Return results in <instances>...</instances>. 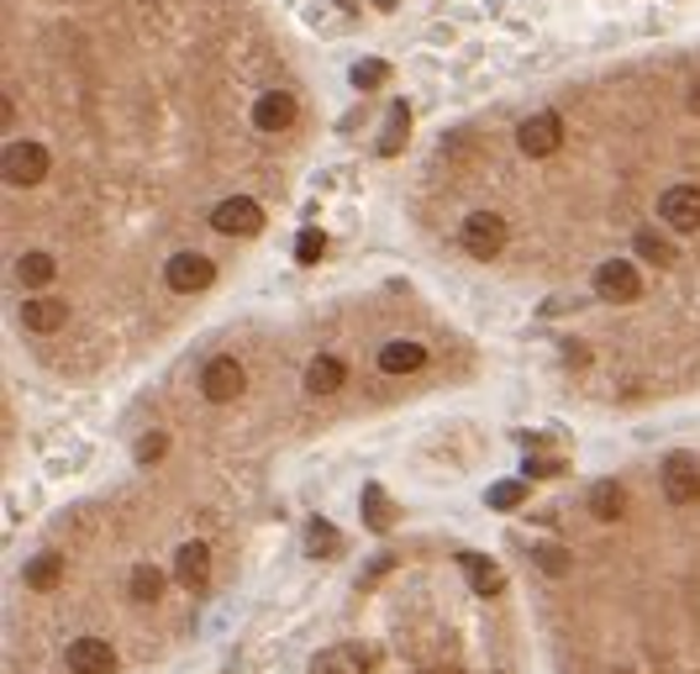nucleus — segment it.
<instances>
[{
  "label": "nucleus",
  "mask_w": 700,
  "mask_h": 674,
  "mask_svg": "<svg viewBox=\"0 0 700 674\" xmlns=\"http://www.w3.org/2000/svg\"><path fill=\"white\" fill-rule=\"evenodd\" d=\"M48 169H54L48 148H43V142H27V137L5 142V153H0V174H5V185H16V190L43 185V180H48Z\"/></svg>",
  "instance_id": "1"
},
{
  "label": "nucleus",
  "mask_w": 700,
  "mask_h": 674,
  "mask_svg": "<svg viewBox=\"0 0 700 674\" xmlns=\"http://www.w3.org/2000/svg\"><path fill=\"white\" fill-rule=\"evenodd\" d=\"M458 243L469 259H495L501 248H506V221L495 212H474L463 216V227H458Z\"/></svg>",
  "instance_id": "2"
},
{
  "label": "nucleus",
  "mask_w": 700,
  "mask_h": 674,
  "mask_svg": "<svg viewBox=\"0 0 700 674\" xmlns=\"http://www.w3.org/2000/svg\"><path fill=\"white\" fill-rule=\"evenodd\" d=\"M595 296L611 300V306H627V300L643 296V279L632 270V259H606V264L595 270Z\"/></svg>",
  "instance_id": "3"
},
{
  "label": "nucleus",
  "mask_w": 700,
  "mask_h": 674,
  "mask_svg": "<svg viewBox=\"0 0 700 674\" xmlns=\"http://www.w3.org/2000/svg\"><path fill=\"white\" fill-rule=\"evenodd\" d=\"M211 227L216 232H227V238H253V232L264 227V206L248 201V195H227V201L211 212Z\"/></svg>",
  "instance_id": "4"
},
{
  "label": "nucleus",
  "mask_w": 700,
  "mask_h": 674,
  "mask_svg": "<svg viewBox=\"0 0 700 674\" xmlns=\"http://www.w3.org/2000/svg\"><path fill=\"white\" fill-rule=\"evenodd\" d=\"M516 142H521L527 159H548V153H559V142H564V122H559L553 111H538V116H527V122L516 127Z\"/></svg>",
  "instance_id": "5"
},
{
  "label": "nucleus",
  "mask_w": 700,
  "mask_h": 674,
  "mask_svg": "<svg viewBox=\"0 0 700 674\" xmlns=\"http://www.w3.org/2000/svg\"><path fill=\"white\" fill-rule=\"evenodd\" d=\"M664 495H669L674 506L700 501V459L696 454H669V459H664Z\"/></svg>",
  "instance_id": "6"
},
{
  "label": "nucleus",
  "mask_w": 700,
  "mask_h": 674,
  "mask_svg": "<svg viewBox=\"0 0 700 674\" xmlns=\"http://www.w3.org/2000/svg\"><path fill=\"white\" fill-rule=\"evenodd\" d=\"M163 279H169V290L195 296V290H206V285L216 279V264L206 259V253H174V259H169V270H163Z\"/></svg>",
  "instance_id": "7"
},
{
  "label": "nucleus",
  "mask_w": 700,
  "mask_h": 674,
  "mask_svg": "<svg viewBox=\"0 0 700 674\" xmlns=\"http://www.w3.org/2000/svg\"><path fill=\"white\" fill-rule=\"evenodd\" d=\"M658 216L669 221L674 232H700V190L696 185H674L658 195Z\"/></svg>",
  "instance_id": "8"
},
{
  "label": "nucleus",
  "mask_w": 700,
  "mask_h": 674,
  "mask_svg": "<svg viewBox=\"0 0 700 674\" xmlns=\"http://www.w3.org/2000/svg\"><path fill=\"white\" fill-rule=\"evenodd\" d=\"M243 385H248V375H243V364H238V358H211V364H206V375H200L206 401H238V396H243Z\"/></svg>",
  "instance_id": "9"
},
{
  "label": "nucleus",
  "mask_w": 700,
  "mask_h": 674,
  "mask_svg": "<svg viewBox=\"0 0 700 674\" xmlns=\"http://www.w3.org/2000/svg\"><path fill=\"white\" fill-rule=\"evenodd\" d=\"M375 664V653L358 643H337V648H322L317 659H311V674H369Z\"/></svg>",
  "instance_id": "10"
},
{
  "label": "nucleus",
  "mask_w": 700,
  "mask_h": 674,
  "mask_svg": "<svg viewBox=\"0 0 700 674\" xmlns=\"http://www.w3.org/2000/svg\"><path fill=\"white\" fill-rule=\"evenodd\" d=\"M253 127H259V133H285V127H296V95H290V90L259 95V101H253Z\"/></svg>",
  "instance_id": "11"
},
{
  "label": "nucleus",
  "mask_w": 700,
  "mask_h": 674,
  "mask_svg": "<svg viewBox=\"0 0 700 674\" xmlns=\"http://www.w3.org/2000/svg\"><path fill=\"white\" fill-rule=\"evenodd\" d=\"M174 580H180L185 591H206V585H211V548H206V542H185V548L174 553Z\"/></svg>",
  "instance_id": "12"
},
{
  "label": "nucleus",
  "mask_w": 700,
  "mask_h": 674,
  "mask_svg": "<svg viewBox=\"0 0 700 674\" xmlns=\"http://www.w3.org/2000/svg\"><path fill=\"white\" fill-rule=\"evenodd\" d=\"M69 670L74 674H116V648L101 638H74L69 643Z\"/></svg>",
  "instance_id": "13"
},
{
  "label": "nucleus",
  "mask_w": 700,
  "mask_h": 674,
  "mask_svg": "<svg viewBox=\"0 0 700 674\" xmlns=\"http://www.w3.org/2000/svg\"><path fill=\"white\" fill-rule=\"evenodd\" d=\"M343 379H348V364H343L337 353H317L311 369H306V390H311V396H337Z\"/></svg>",
  "instance_id": "14"
},
{
  "label": "nucleus",
  "mask_w": 700,
  "mask_h": 674,
  "mask_svg": "<svg viewBox=\"0 0 700 674\" xmlns=\"http://www.w3.org/2000/svg\"><path fill=\"white\" fill-rule=\"evenodd\" d=\"M422 364H427V349L411 343V338H395V343L379 349V369H385V375H416Z\"/></svg>",
  "instance_id": "15"
},
{
  "label": "nucleus",
  "mask_w": 700,
  "mask_h": 674,
  "mask_svg": "<svg viewBox=\"0 0 700 674\" xmlns=\"http://www.w3.org/2000/svg\"><path fill=\"white\" fill-rule=\"evenodd\" d=\"M22 322H27V332H58V327L69 322V306L37 290V296H32L27 306H22Z\"/></svg>",
  "instance_id": "16"
},
{
  "label": "nucleus",
  "mask_w": 700,
  "mask_h": 674,
  "mask_svg": "<svg viewBox=\"0 0 700 674\" xmlns=\"http://www.w3.org/2000/svg\"><path fill=\"white\" fill-rule=\"evenodd\" d=\"M54 274H58L54 253H43V248H32V253L16 259V279H22L27 290H48V285H54Z\"/></svg>",
  "instance_id": "17"
},
{
  "label": "nucleus",
  "mask_w": 700,
  "mask_h": 674,
  "mask_svg": "<svg viewBox=\"0 0 700 674\" xmlns=\"http://www.w3.org/2000/svg\"><path fill=\"white\" fill-rule=\"evenodd\" d=\"M590 516H600V522H621V516H627V490H621L617 480H595L590 485Z\"/></svg>",
  "instance_id": "18"
},
{
  "label": "nucleus",
  "mask_w": 700,
  "mask_h": 674,
  "mask_svg": "<svg viewBox=\"0 0 700 674\" xmlns=\"http://www.w3.org/2000/svg\"><path fill=\"white\" fill-rule=\"evenodd\" d=\"M458 564L469 569V580H474V591H480V595H501V591H506V574L490 564L485 553H463Z\"/></svg>",
  "instance_id": "19"
},
{
  "label": "nucleus",
  "mask_w": 700,
  "mask_h": 674,
  "mask_svg": "<svg viewBox=\"0 0 700 674\" xmlns=\"http://www.w3.org/2000/svg\"><path fill=\"white\" fill-rule=\"evenodd\" d=\"M337 548H343V538H337V527H332V522H322V516H317V522H306V553H311V559H332Z\"/></svg>",
  "instance_id": "20"
},
{
  "label": "nucleus",
  "mask_w": 700,
  "mask_h": 674,
  "mask_svg": "<svg viewBox=\"0 0 700 674\" xmlns=\"http://www.w3.org/2000/svg\"><path fill=\"white\" fill-rule=\"evenodd\" d=\"M163 585H169V580H163V569H153V564L133 569V601H142V606H153V601L163 595Z\"/></svg>",
  "instance_id": "21"
},
{
  "label": "nucleus",
  "mask_w": 700,
  "mask_h": 674,
  "mask_svg": "<svg viewBox=\"0 0 700 674\" xmlns=\"http://www.w3.org/2000/svg\"><path fill=\"white\" fill-rule=\"evenodd\" d=\"M58 574H64V559H58V553H43V559H32L27 564V585L32 591H54Z\"/></svg>",
  "instance_id": "22"
},
{
  "label": "nucleus",
  "mask_w": 700,
  "mask_h": 674,
  "mask_svg": "<svg viewBox=\"0 0 700 674\" xmlns=\"http://www.w3.org/2000/svg\"><path fill=\"white\" fill-rule=\"evenodd\" d=\"M364 522H369V527H390V522H395V506H390V495H385V490H364Z\"/></svg>",
  "instance_id": "23"
},
{
  "label": "nucleus",
  "mask_w": 700,
  "mask_h": 674,
  "mask_svg": "<svg viewBox=\"0 0 700 674\" xmlns=\"http://www.w3.org/2000/svg\"><path fill=\"white\" fill-rule=\"evenodd\" d=\"M632 248L643 253V264H658V270H669V264H674V248L664 243L658 232H638V238H632Z\"/></svg>",
  "instance_id": "24"
},
{
  "label": "nucleus",
  "mask_w": 700,
  "mask_h": 674,
  "mask_svg": "<svg viewBox=\"0 0 700 674\" xmlns=\"http://www.w3.org/2000/svg\"><path fill=\"white\" fill-rule=\"evenodd\" d=\"M390 80V69L379 64V58H364V64H353V84L358 90H375V84H385Z\"/></svg>",
  "instance_id": "25"
},
{
  "label": "nucleus",
  "mask_w": 700,
  "mask_h": 674,
  "mask_svg": "<svg viewBox=\"0 0 700 674\" xmlns=\"http://www.w3.org/2000/svg\"><path fill=\"white\" fill-rule=\"evenodd\" d=\"M532 559H538L542 574H569V553L559 548V542H542V548L532 553Z\"/></svg>",
  "instance_id": "26"
},
{
  "label": "nucleus",
  "mask_w": 700,
  "mask_h": 674,
  "mask_svg": "<svg viewBox=\"0 0 700 674\" xmlns=\"http://www.w3.org/2000/svg\"><path fill=\"white\" fill-rule=\"evenodd\" d=\"M521 501H527V485H521V480L490 490V506H495V512H512V506H521Z\"/></svg>",
  "instance_id": "27"
},
{
  "label": "nucleus",
  "mask_w": 700,
  "mask_h": 674,
  "mask_svg": "<svg viewBox=\"0 0 700 674\" xmlns=\"http://www.w3.org/2000/svg\"><path fill=\"white\" fill-rule=\"evenodd\" d=\"M322 253H326V238L317 232V227H311V232H300V243H296V259H300V264H317Z\"/></svg>",
  "instance_id": "28"
},
{
  "label": "nucleus",
  "mask_w": 700,
  "mask_h": 674,
  "mask_svg": "<svg viewBox=\"0 0 700 674\" xmlns=\"http://www.w3.org/2000/svg\"><path fill=\"white\" fill-rule=\"evenodd\" d=\"M163 454H169V437H163V432H148V437L137 443V464H159Z\"/></svg>",
  "instance_id": "29"
},
{
  "label": "nucleus",
  "mask_w": 700,
  "mask_h": 674,
  "mask_svg": "<svg viewBox=\"0 0 700 674\" xmlns=\"http://www.w3.org/2000/svg\"><path fill=\"white\" fill-rule=\"evenodd\" d=\"M405 142V106H395V116H390V137H385V153H395Z\"/></svg>",
  "instance_id": "30"
},
{
  "label": "nucleus",
  "mask_w": 700,
  "mask_h": 674,
  "mask_svg": "<svg viewBox=\"0 0 700 674\" xmlns=\"http://www.w3.org/2000/svg\"><path fill=\"white\" fill-rule=\"evenodd\" d=\"M559 469H564V464H553V459H527V475H532V480H548V475H559Z\"/></svg>",
  "instance_id": "31"
},
{
  "label": "nucleus",
  "mask_w": 700,
  "mask_h": 674,
  "mask_svg": "<svg viewBox=\"0 0 700 674\" xmlns=\"http://www.w3.org/2000/svg\"><path fill=\"white\" fill-rule=\"evenodd\" d=\"M690 111H696V116H700V84H696V90H690Z\"/></svg>",
  "instance_id": "32"
}]
</instances>
